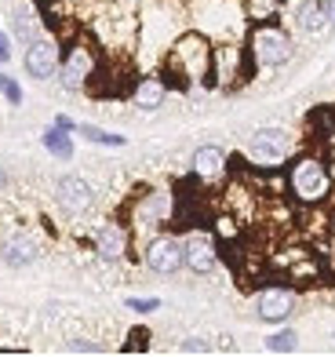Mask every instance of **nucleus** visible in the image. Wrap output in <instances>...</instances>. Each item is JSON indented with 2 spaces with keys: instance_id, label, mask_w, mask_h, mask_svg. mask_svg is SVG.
<instances>
[{
  "instance_id": "17",
  "label": "nucleus",
  "mask_w": 335,
  "mask_h": 357,
  "mask_svg": "<svg viewBox=\"0 0 335 357\" xmlns=\"http://www.w3.org/2000/svg\"><path fill=\"white\" fill-rule=\"evenodd\" d=\"M40 142H44V150L52 153V157H59V160H70V157H73V139H70V132H62V128H55V124L40 135Z\"/></svg>"
},
{
  "instance_id": "28",
  "label": "nucleus",
  "mask_w": 335,
  "mask_h": 357,
  "mask_svg": "<svg viewBox=\"0 0 335 357\" xmlns=\"http://www.w3.org/2000/svg\"><path fill=\"white\" fill-rule=\"evenodd\" d=\"M325 19H328V26L335 29V0H325Z\"/></svg>"
},
{
  "instance_id": "11",
  "label": "nucleus",
  "mask_w": 335,
  "mask_h": 357,
  "mask_svg": "<svg viewBox=\"0 0 335 357\" xmlns=\"http://www.w3.org/2000/svg\"><path fill=\"white\" fill-rule=\"evenodd\" d=\"M132 248V237L120 222H102L99 230H95V255L102 259V263H120Z\"/></svg>"
},
{
  "instance_id": "23",
  "label": "nucleus",
  "mask_w": 335,
  "mask_h": 357,
  "mask_svg": "<svg viewBox=\"0 0 335 357\" xmlns=\"http://www.w3.org/2000/svg\"><path fill=\"white\" fill-rule=\"evenodd\" d=\"M127 310H135V314H153V310H161V299H127Z\"/></svg>"
},
{
  "instance_id": "13",
  "label": "nucleus",
  "mask_w": 335,
  "mask_h": 357,
  "mask_svg": "<svg viewBox=\"0 0 335 357\" xmlns=\"http://www.w3.org/2000/svg\"><path fill=\"white\" fill-rule=\"evenodd\" d=\"M0 259H4L11 270H22V266H29V263H37V245H33V237L11 234L4 245H0Z\"/></svg>"
},
{
  "instance_id": "12",
  "label": "nucleus",
  "mask_w": 335,
  "mask_h": 357,
  "mask_svg": "<svg viewBox=\"0 0 335 357\" xmlns=\"http://www.w3.org/2000/svg\"><path fill=\"white\" fill-rule=\"evenodd\" d=\"M171 219V193L168 190H150L135 204V222L139 226H164Z\"/></svg>"
},
{
  "instance_id": "10",
  "label": "nucleus",
  "mask_w": 335,
  "mask_h": 357,
  "mask_svg": "<svg viewBox=\"0 0 335 357\" xmlns=\"http://www.w3.org/2000/svg\"><path fill=\"white\" fill-rule=\"evenodd\" d=\"M255 314L259 321H270V324H281L295 314V291L288 288H266L259 291V299H255Z\"/></svg>"
},
{
  "instance_id": "15",
  "label": "nucleus",
  "mask_w": 335,
  "mask_h": 357,
  "mask_svg": "<svg viewBox=\"0 0 335 357\" xmlns=\"http://www.w3.org/2000/svg\"><path fill=\"white\" fill-rule=\"evenodd\" d=\"M328 26L325 19V0H299L295 4V29H302V33H321V29Z\"/></svg>"
},
{
  "instance_id": "7",
  "label": "nucleus",
  "mask_w": 335,
  "mask_h": 357,
  "mask_svg": "<svg viewBox=\"0 0 335 357\" xmlns=\"http://www.w3.org/2000/svg\"><path fill=\"white\" fill-rule=\"evenodd\" d=\"M59 44L52 37H37V40H29L26 44V73L33 77V80H47V77H55L59 73Z\"/></svg>"
},
{
  "instance_id": "9",
  "label": "nucleus",
  "mask_w": 335,
  "mask_h": 357,
  "mask_svg": "<svg viewBox=\"0 0 335 357\" xmlns=\"http://www.w3.org/2000/svg\"><path fill=\"white\" fill-rule=\"evenodd\" d=\"M182 255H186V270L204 278V273H212L219 266V248L208 234H189L182 241Z\"/></svg>"
},
{
  "instance_id": "24",
  "label": "nucleus",
  "mask_w": 335,
  "mask_h": 357,
  "mask_svg": "<svg viewBox=\"0 0 335 357\" xmlns=\"http://www.w3.org/2000/svg\"><path fill=\"white\" fill-rule=\"evenodd\" d=\"M66 350H70V354H102V347H99V343H91V339H73Z\"/></svg>"
},
{
  "instance_id": "5",
  "label": "nucleus",
  "mask_w": 335,
  "mask_h": 357,
  "mask_svg": "<svg viewBox=\"0 0 335 357\" xmlns=\"http://www.w3.org/2000/svg\"><path fill=\"white\" fill-rule=\"evenodd\" d=\"M142 259H146V266L153 273H161V278H171V273H179L186 266V255H182V241L171 237V234H161L153 237L146 252H142Z\"/></svg>"
},
{
  "instance_id": "27",
  "label": "nucleus",
  "mask_w": 335,
  "mask_h": 357,
  "mask_svg": "<svg viewBox=\"0 0 335 357\" xmlns=\"http://www.w3.org/2000/svg\"><path fill=\"white\" fill-rule=\"evenodd\" d=\"M55 128H62V132H77V124L66 117V113H59V117H55Z\"/></svg>"
},
{
  "instance_id": "14",
  "label": "nucleus",
  "mask_w": 335,
  "mask_h": 357,
  "mask_svg": "<svg viewBox=\"0 0 335 357\" xmlns=\"http://www.w3.org/2000/svg\"><path fill=\"white\" fill-rule=\"evenodd\" d=\"M194 175L204 178V183H215V178L226 175V153L219 146H201L194 153Z\"/></svg>"
},
{
  "instance_id": "4",
  "label": "nucleus",
  "mask_w": 335,
  "mask_h": 357,
  "mask_svg": "<svg viewBox=\"0 0 335 357\" xmlns=\"http://www.w3.org/2000/svg\"><path fill=\"white\" fill-rule=\"evenodd\" d=\"M288 157H292L288 132H281V128H259V132H251V139H248V160L270 168V165H284Z\"/></svg>"
},
{
  "instance_id": "2",
  "label": "nucleus",
  "mask_w": 335,
  "mask_h": 357,
  "mask_svg": "<svg viewBox=\"0 0 335 357\" xmlns=\"http://www.w3.org/2000/svg\"><path fill=\"white\" fill-rule=\"evenodd\" d=\"M288 186L295 193L299 204H321L332 190V175L325 168V160L317 157H299L288 172Z\"/></svg>"
},
{
  "instance_id": "6",
  "label": "nucleus",
  "mask_w": 335,
  "mask_h": 357,
  "mask_svg": "<svg viewBox=\"0 0 335 357\" xmlns=\"http://www.w3.org/2000/svg\"><path fill=\"white\" fill-rule=\"evenodd\" d=\"M91 77H95V52L84 47V44L70 47V52L62 55V62H59L62 88H66V91H81V88H88Z\"/></svg>"
},
{
  "instance_id": "19",
  "label": "nucleus",
  "mask_w": 335,
  "mask_h": 357,
  "mask_svg": "<svg viewBox=\"0 0 335 357\" xmlns=\"http://www.w3.org/2000/svg\"><path fill=\"white\" fill-rule=\"evenodd\" d=\"M77 132H81L88 142H95V146H114V150L127 146L124 135H117V132H102V128H95V124H77Z\"/></svg>"
},
{
  "instance_id": "20",
  "label": "nucleus",
  "mask_w": 335,
  "mask_h": 357,
  "mask_svg": "<svg viewBox=\"0 0 335 357\" xmlns=\"http://www.w3.org/2000/svg\"><path fill=\"white\" fill-rule=\"evenodd\" d=\"M295 347H299V335H295L292 328L274 332V335L266 339V350H270V354H295Z\"/></svg>"
},
{
  "instance_id": "1",
  "label": "nucleus",
  "mask_w": 335,
  "mask_h": 357,
  "mask_svg": "<svg viewBox=\"0 0 335 357\" xmlns=\"http://www.w3.org/2000/svg\"><path fill=\"white\" fill-rule=\"evenodd\" d=\"M212 62H215V52H212V44H208L204 33L189 29V33L175 37L168 66L175 70V77H179L182 84H189V80H208L212 77Z\"/></svg>"
},
{
  "instance_id": "8",
  "label": "nucleus",
  "mask_w": 335,
  "mask_h": 357,
  "mask_svg": "<svg viewBox=\"0 0 335 357\" xmlns=\"http://www.w3.org/2000/svg\"><path fill=\"white\" fill-rule=\"evenodd\" d=\"M55 201H59L62 212L81 215V212H88V208L95 204V190L84 183L81 175H62L55 183Z\"/></svg>"
},
{
  "instance_id": "25",
  "label": "nucleus",
  "mask_w": 335,
  "mask_h": 357,
  "mask_svg": "<svg viewBox=\"0 0 335 357\" xmlns=\"http://www.w3.org/2000/svg\"><path fill=\"white\" fill-rule=\"evenodd\" d=\"M179 350H182V354H212V347L204 343V339H186Z\"/></svg>"
},
{
  "instance_id": "29",
  "label": "nucleus",
  "mask_w": 335,
  "mask_h": 357,
  "mask_svg": "<svg viewBox=\"0 0 335 357\" xmlns=\"http://www.w3.org/2000/svg\"><path fill=\"white\" fill-rule=\"evenodd\" d=\"M4 186H8V175H4V172H0V190H4Z\"/></svg>"
},
{
  "instance_id": "21",
  "label": "nucleus",
  "mask_w": 335,
  "mask_h": 357,
  "mask_svg": "<svg viewBox=\"0 0 335 357\" xmlns=\"http://www.w3.org/2000/svg\"><path fill=\"white\" fill-rule=\"evenodd\" d=\"M277 4H281V0H241L244 15H251V19H266V15H274Z\"/></svg>"
},
{
  "instance_id": "18",
  "label": "nucleus",
  "mask_w": 335,
  "mask_h": 357,
  "mask_svg": "<svg viewBox=\"0 0 335 357\" xmlns=\"http://www.w3.org/2000/svg\"><path fill=\"white\" fill-rule=\"evenodd\" d=\"M15 37H19L22 44H29V40H37V29H40V22H37V11H29V8H19L15 11Z\"/></svg>"
},
{
  "instance_id": "16",
  "label": "nucleus",
  "mask_w": 335,
  "mask_h": 357,
  "mask_svg": "<svg viewBox=\"0 0 335 357\" xmlns=\"http://www.w3.org/2000/svg\"><path fill=\"white\" fill-rule=\"evenodd\" d=\"M168 99V84L161 77H142L139 84H135V102L142 106V109H157Z\"/></svg>"
},
{
  "instance_id": "3",
  "label": "nucleus",
  "mask_w": 335,
  "mask_h": 357,
  "mask_svg": "<svg viewBox=\"0 0 335 357\" xmlns=\"http://www.w3.org/2000/svg\"><path fill=\"white\" fill-rule=\"evenodd\" d=\"M292 37L277 26H255L251 29V59L259 66H284L292 59Z\"/></svg>"
},
{
  "instance_id": "22",
  "label": "nucleus",
  "mask_w": 335,
  "mask_h": 357,
  "mask_svg": "<svg viewBox=\"0 0 335 357\" xmlns=\"http://www.w3.org/2000/svg\"><path fill=\"white\" fill-rule=\"evenodd\" d=\"M0 91H4V99L11 106H19L22 102V88H19V80H11L8 73H0Z\"/></svg>"
},
{
  "instance_id": "26",
  "label": "nucleus",
  "mask_w": 335,
  "mask_h": 357,
  "mask_svg": "<svg viewBox=\"0 0 335 357\" xmlns=\"http://www.w3.org/2000/svg\"><path fill=\"white\" fill-rule=\"evenodd\" d=\"M11 59V40H8V33H0V66Z\"/></svg>"
}]
</instances>
